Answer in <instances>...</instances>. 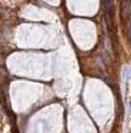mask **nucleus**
Here are the masks:
<instances>
[{"label": "nucleus", "mask_w": 131, "mask_h": 133, "mask_svg": "<svg viewBox=\"0 0 131 133\" xmlns=\"http://www.w3.org/2000/svg\"><path fill=\"white\" fill-rule=\"evenodd\" d=\"M121 14H123V17L125 20H129V16H130V6H129V3L126 0L123 1V5H121Z\"/></svg>", "instance_id": "1"}]
</instances>
